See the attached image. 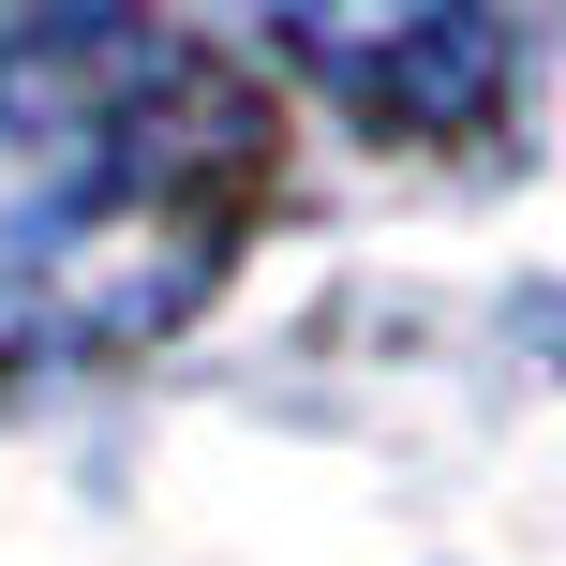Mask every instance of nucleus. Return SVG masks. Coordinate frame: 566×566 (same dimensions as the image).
Masks as SVG:
<instances>
[{
	"label": "nucleus",
	"mask_w": 566,
	"mask_h": 566,
	"mask_svg": "<svg viewBox=\"0 0 566 566\" xmlns=\"http://www.w3.org/2000/svg\"><path fill=\"white\" fill-rule=\"evenodd\" d=\"M254 90L135 0H0V358H119L209 298Z\"/></svg>",
	"instance_id": "1"
},
{
	"label": "nucleus",
	"mask_w": 566,
	"mask_h": 566,
	"mask_svg": "<svg viewBox=\"0 0 566 566\" xmlns=\"http://www.w3.org/2000/svg\"><path fill=\"white\" fill-rule=\"evenodd\" d=\"M313 90H343L388 135H448L492 105V0H224Z\"/></svg>",
	"instance_id": "2"
}]
</instances>
